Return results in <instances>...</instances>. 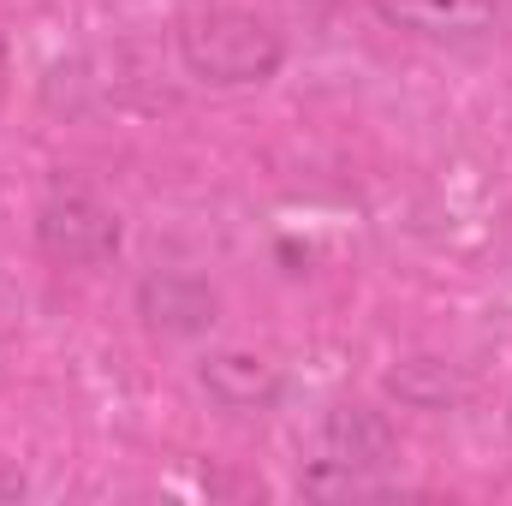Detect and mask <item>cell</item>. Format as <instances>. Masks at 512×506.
Instances as JSON below:
<instances>
[{
	"instance_id": "1",
	"label": "cell",
	"mask_w": 512,
	"mask_h": 506,
	"mask_svg": "<svg viewBox=\"0 0 512 506\" xmlns=\"http://www.w3.org/2000/svg\"><path fill=\"white\" fill-rule=\"evenodd\" d=\"M173 54L185 66V78H197L209 90H251L286 66L280 30L256 12H239V6H203V12L179 18Z\"/></svg>"
},
{
	"instance_id": "2",
	"label": "cell",
	"mask_w": 512,
	"mask_h": 506,
	"mask_svg": "<svg viewBox=\"0 0 512 506\" xmlns=\"http://www.w3.org/2000/svg\"><path fill=\"white\" fill-rule=\"evenodd\" d=\"M126 245V227L120 215L84 191V185H54L36 209V251L48 262H66V268H102L114 262Z\"/></svg>"
},
{
	"instance_id": "3",
	"label": "cell",
	"mask_w": 512,
	"mask_h": 506,
	"mask_svg": "<svg viewBox=\"0 0 512 506\" xmlns=\"http://www.w3.org/2000/svg\"><path fill=\"white\" fill-rule=\"evenodd\" d=\"M370 12L387 30L435 48H471L507 24V0H370Z\"/></svg>"
},
{
	"instance_id": "4",
	"label": "cell",
	"mask_w": 512,
	"mask_h": 506,
	"mask_svg": "<svg viewBox=\"0 0 512 506\" xmlns=\"http://www.w3.org/2000/svg\"><path fill=\"white\" fill-rule=\"evenodd\" d=\"M131 304H137V322L161 340H203L221 322V292L191 268H149Z\"/></svg>"
},
{
	"instance_id": "5",
	"label": "cell",
	"mask_w": 512,
	"mask_h": 506,
	"mask_svg": "<svg viewBox=\"0 0 512 506\" xmlns=\"http://www.w3.org/2000/svg\"><path fill=\"white\" fill-rule=\"evenodd\" d=\"M328 465H352V471H393L399 465V435L376 405H334L316 429V453Z\"/></svg>"
},
{
	"instance_id": "6",
	"label": "cell",
	"mask_w": 512,
	"mask_h": 506,
	"mask_svg": "<svg viewBox=\"0 0 512 506\" xmlns=\"http://www.w3.org/2000/svg\"><path fill=\"white\" fill-rule=\"evenodd\" d=\"M197 387L221 405V411H233V417H262V411H274L280 405V370L262 358V352H245V346H221V352H209L203 364H197Z\"/></svg>"
},
{
	"instance_id": "7",
	"label": "cell",
	"mask_w": 512,
	"mask_h": 506,
	"mask_svg": "<svg viewBox=\"0 0 512 506\" xmlns=\"http://www.w3.org/2000/svg\"><path fill=\"white\" fill-rule=\"evenodd\" d=\"M382 393L399 411H423V417H441V411H459L471 399V376L453 364V358H435V352H417V358H399L382 376Z\"/></svg>"
},
{
	"instance_id": "8",
	"label": "cell",
	"mask_w": 512,
	"mask_h": 506,
	"mask_svg": "<svg viewBox=\"0 0 512 506\" xmlns=\"http://www.w3.org/2000/svg\"><path fill=\"white\" fill-rule=\"evenodd\" d=\"M298 489L310 501H376L387 495V471H352V465H328V459H304L298 465Z\"/></svg>"
},
{
	"instance_id": "9",
	"label": "cell",
	"mask_w": 512,
	"mask_h": 506,
	"mask_svg": "<svg viewBox=\"0 0 512 506\" xmlns=\"http://www.w3.org/2000/svg\"><path fill=\"white\" fill-rule=\"evenodd\" d=\"M0 495H24V477H0Z\"/></svg>"
},
{
	"instance_id": "10",
	"label": "cell",
	"mask_w": 512,
	"mask_h": 506,
	"mask_svg": "<svg viewBox=\"0 0 512 506\" xmlns=\"http://www.w3.org/2000/svg\"><path fill=\"white\" fill-rule=\"evenodd\" d=\"M507 441H512V405H507Z\"/></svg>"
},
{
	"instance_id": "11",
	"label": "cell",
	"mask_w": 512,
	"mask_h": 506,
	"mask_svg": "<svg viewBox=\"0 0 512 506\" xmlns=\"http://www.w3.org/2000/svg\"><path fill=\"white\" fill-rule=\"evenodd\" d=\"M0 60H6V36H0Z\"/></svg>"
}]
</instances>
